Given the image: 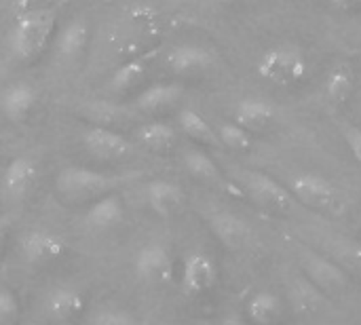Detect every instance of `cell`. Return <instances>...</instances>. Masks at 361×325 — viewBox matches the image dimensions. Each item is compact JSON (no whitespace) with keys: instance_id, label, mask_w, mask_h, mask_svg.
<instances>
[{"instance_id":"5b68a950","label":"cell","mask_w":361,"mask_h":325,"mask_svg":"<svg viewBox=\"0 0 361 325\" xmlns=\"http://www.w3.org/2000/svg\"><path fill=\"white\" fill-rule=\"evenodd\" d=\"M243 184L247 188V192L252 195V199L269 209L271 214H290L294 207V197L288 188H283L279 182H275L273 178L258 173V171H245L243 173Z\"/></svg>"},{"instance_id":"d4e9b609","label":"cell","mask_w":361,"mask_h":325,"mask_svg":"<svg viewBox=\"0 0 361 325\" xmlns=\"http://www.w3.org/2000/svg\"><path fill=\"white\" fill-rule=\"evenodd\" d=\"M355 89V74L347 63H336L326 76V95L332 104H345Z\"/></svg>"},{"instance_id":"9a60e30c","label":"cell","mask_w":361,"mask_h":325,"mask_svg":"<svg viewBox=\"0 0 361 325\" xmlns=\"http://www.w3.org/2000/svg\"><path fill=\"white\" fill-rule=\"evenodd\" d=\"M123 216H125L123 199L116 192H110L91 203V207L85 214V224L91 231H110L123 222Z\"/></svg>"},{"instance_id":"d590c367","label":"cell","mask_w":361,"mask_h":325,"mask_svg":"<svg viewBox=\"0 0 361 325\" xmlns=\"http://www.w3.org/2000/svg\"><path fill=\"white\" fill-rule=\"evenodd\" d=\"M218 2H237V0H218Z\"/></svg>"},{"instance_id":"f546056e","label":"cell","mask_w":361,"mask_h":325,"mask_svg":"<svg viewBox=\"0 0 361 325\" xmlns=\"http://www.w3.org/2000/svg\"><path fill=\"white\" fill-rule=\"evenodd\" d=\"M19 317V302L13 292L0 288V325H13Z\"/></svg>"},{"instance_id":"484cf974","label":"cell","mask_w":361,"mask_h":325,"mask_svg":"<svg viewBox=\"0 0 361 325\" xmlns=\"http://www.w3.org/2000/svg\"><path fill=\"white\" fill-rule=\"evenodd\" d=\"M290 296H292V307H294V311H298V313L305 315V317L319 313L322 307H324V294H322L309 279H298V281H294V286H292V290H290Z\"/></svg>"},{"instance_id":"277c9868","label":"cell","mask_w":361,"mask_h":325,"mask_svg":"<svg viewBox=\"0 0 361 325\" xmlns=\"http://www.w3.org/2000/svg\"><path fill=\"white\" fill-rule=\"evenodd\" d=\"M290 192L296 201L319 211H334L341 207V195L336 186L317 173H300L290 180Z\"/></svg>"},{"instance_id":"2e32d148","label":"cell","mask_w":361,"mask_h":325,"mask_svg":"<svg viewBox=\"0 0 361 325\" xmlns=\"http://www.w3.org/2000/svg\"><path fill=\"white\" fill-rule=\"evenodd\" d=\"M275 118V108L267 99L245 97L235 108V123L241 125L250 133H260L271 127Z\"/></svg>"},{"instance_id":"8992f818","label":"cell","mask_w":361,"mask_h":325,"mask_svg":"<svg viewBox=\"0 0 361 325\" xmlns=\"http://www.w3.org/2000/svg\"><path fill=\"white\" fill-rule=\"evenodd\" d=\"M85 148L102 161H121L133 154L135 146L123 133L106 127V125H91L82 131Z\"/></svg>"},{"instance_id":"5bb4252c","label":"cell","mask_w":361,"mask_h":325,"mask_svg":"<svg viewBox=\"0 0 361 325\" xmlns=\"http://www.w3.org/2000/svg\"><path fill=\"white\" fill-rule=\"evenodd\" d=\"M218 273L212 258L205 254H190L182 269V286L188 294H205L216 286Z\"/></svg>"},{"instance_id":"ba28073f","label":"cell","mask_w":361,"mask_h":325,"mask_svg":"<svg viewBox=\"0 0 361 325\" xmlns=\"http://www.w3.org/2000/svg\"><path fill=\"white\" fill-rule=\"evenodd\" d=\"M133 269H135V275L150 286H163L171 281L173 277L171 254L165 245H159V243L144 245L135 256Z\"/></svg>"},{"instance_id":"4dcf8cb0","label":"cell","mask_w":361,"mask_h":325,"mask_svg":"<svg viewBox=\"0 0 361 325\" xmlns=\"http://www.w3.org/2000/svg\"><path fill=\"white\" fill-rule=\"evenodd\" d=\"M338 258H341V262L349 269V271H353V273H357L361 275V247L360 245H353V243H343L341 247H338Z\"/></svg>"},{"instance_id":"603a6c76","label":"cell","mask_w":361,"mask_h":325,"mask_svg":"<svg viewBox=\"0 0 361 325\" xmlns=\"http://www.w3.org/2000/svg\"><path fill=\"white\" fill-rule=\"evenodd\" d=\"M178 125L182 129V133L186 137H190L192 142L197 144H203V146H222L220 140H218V133H216V127H212L207 123V118H203L197 110L192 108H184L180 110L178 114Z\"/></svg>"},{"instance_id":"836d02e7","label":"cell","mask_w":361,"mask_h":325,"mask_svg":"<svg viewBox=\"0 0 361 325\" xmlns=\"http://www.w3.org/2000/svg\"><path fill=\"white\" fill-rule=\"evenodd\" d=\"M332 6L343 8V11H355L361 6V0H330Z\"/></svg>"},{"instance_id":"d6986e66","label":"cell","mask_w":361,"mask_h":325,"mask_svg":"<svg viewBox=\"0 0 361 325\" xmlns=\"http://www.w3.org/2000/svg\"><path fill=\"white\" fill-rule=\"evenodd\" d=\"M184 167H186V171L195 180H199L203 184H209V186H216V188L235 190L233 184L224 180V176H222L220 167L214 163V159L209 154H205L203 150H199V148H188L184 152Z\"/></svg>"},{"instance_id":"9c48e42d","label":"cell","mask_w":361,"mask_h":325,"mask_svg":"<svg viewBox=\"0 0 361 325\" xmlns=\"http://www.w3.org/2000/svg\"><path fill=\"white\" fill-rule=\"evenodd\" d=\"M66 241L51 231L36 228L23 235L21 239V254L30 264H49L66 254Z\"/></svg>"},{"instance_id":"7402d4cb","label":"cell","mask_w":361,"mask_h":325,"mask_svg":"<svg viewBox=\"0 0 361 325\" xmlns=\"http://www.w3.org/2000/svg\"><path fill=\"white\" fill-rule=\"evenodd\" d=\"M137 142L152 152H167L178 142V131L163 121H148L137 127Z\"/></svg>"},{"instance_id":"44dd1931","label":"cell","mask_w":361,"mask_h":325,"mask_svg":"<svg viewBox=\"0 0 361 325\" xmlns=\"http://www.w3.org/2000/svg\"><path fill=\"white\" fill-rule=\"evenodd\" d=\"M91 38V27L85 19L68 21L55 38V51L63 59H76L85 53Z\"/></svg>"},{"instance_id":"ffe728a7","label":"cell","mask_w":361,"mask_h":325,"mask_svg":"<svg viewBox=\"0 0 361 325\" xmlns=\"http://www.w3.org/2000/svg\"><path fill=\"white\" fill-rule=\"evenodd\" d=\"M209 226L214 235L220 239V243L226 245L228 250H241L250 243V235H252L250 226L233 214L226 211L214 214L209 218Z\"/></svg>"},{"instance_id":"1f68e13d","label":"cell","mask_w":361,"mask_h":325,"mask_svg":"<svg viewBox=\"0 0 361 325\" xmlns=\"http://www.w3.org/2000/svg\"><path fill=\"white\" fill-rule=\"evenodd\" d=\"M91 325H137L135 319L125 311H102L93 317Z\"/></svg>"},{"instance_id":"3957f363","label":"cell","mask_w":361,"mask_h":325,"mask_svg":"<svg viewBox=\"0 0 361 325\" xmlns=\"http://www.w3.org/2000/svg\"><path fill=\"white\" fill-rule=\"evenodd\" d=\"M309 59L298 47L292 44H279L264 51L256 66L258 76L277 87H292L302 82L309 76Z\"/></svg>"},{"instance_id":"8fae6325","label":"cell","mask_w":361,"mask_h":325,"mask_svg":"<svg viewBox=\"0 0 361 325\" xmlns=\"http://www.w3.org/2000/svg\"><path fill=\"white\" fill-rule=\"evenodd\" d=\"M184 95V87L178 82H157L146 87L133 102V106L148 116H159L173 110Z\"/></svg>"},{"instance_id":"30bf717a","label":"cell","mask_w":361,"mask_h":325,"mask_svg":"<svg viewBox=\"0 0 361 325\" xmlns=\"http://www.w3.org/2000/svg\"><path fill=\"white\" fill-rule=\"evenodd\" d=\"M305 271L309 281L324 294L330 298H343L349 283H347V275L341 266L319 258V256H307L305 258Z\"/></svg>"},{"instance_id":"cb8c5ba5","label":"cell","mask_w":361,"mask_h":325,"mask_svg":"<svg viewBox=\"0 0 361 325\" xmlns=\"http://www.w3.org/2000/svg\"><path fill=\"white\" fill-rule=\"evenodd\" d=\"M283 315L281 300L271 292H258L247 302V317L256 325H275Z\"/></svg>"},{"instance_id":"4fadbf2b","label":"cell","mask_w":361,"mask_h":325,"mask_svg":"<svg viewBox=\"0 0 361 325\" xmlns=\"http://www.w3.org/2000/svg\"><path fill=\"white\" fill-rule=\"evenodd\" d=\"M36 102H38V91L30 82L19 80V82L8 85L6 89H2V93H0V112L8 121L19 123V121L30 116Z\"/></svg>"},{"instance_id":"4316f807","label":"cell","mask_w":361,"mask_h":325,"mask_svg":"<svg viewBox=\"0 0 361 325\" xmlns=\"http://www.w3.org/2000/svg\"><path fill=\"white\" fill-rule=\"evenodd\" d=\"M146 70H148L146 61H144L142 57H133V59H129V61L121 63V66L112 72V76H110V82H108V85H110V89H112L114 93L131 91L135 85H140V82L144 80Z\"/></svg>"},{"instance_id":"f1b7e54d","label":"cell","mask_w":361,"mask_h":325,"mask_svg":"<svg viewBox=\"0 0 361 325\" xmlns=\"http://www.w3.org/2000/svg\"><path fill=\"white\" fill-rule=\"evenodd\" d=\"M63 0H15V17L19 15H32V13H57Z\"/></svg>"},{"instance_id":"e575fe53","label":"cell","mask_w":361,"mask_h":325,"mask_svg":"<svg viewBox=\"0 0 361 325\" xmlns=\"http://www.w3.org/2000/svg\"><path fill=\"white\" fill-rule=\"evenodd\" d=\"M6 231H8V220L6 218H0V243H2V239L6 235Z\"/></svg>"},{"instance_id":"e0dca14e","label":"cell","mask_w":361,"mask_h":325,"mask_svg":"<svg viewBox=\"0 0 361 325\" xmlns=\"http://www.w3.org/2000/svg\"><path fill=\"white\" fill-rule=\"evenodd\" d=\"M146 199H148V205L159 216L167 218V216L178 214L184 207L186 195H184V190L176 182H169V180H161L159 178V180H152L146 186Z\"/></svg>"},{"instance_id":"83f0119b","label":"cell","mask_w":361,"mask_h":325,"mask_svg":"<svg viewBox=\"0 0 361 325\" xmlns=\"http://www.w3.org/2000/svg\"><path fill=\"white\" fill-rule=\"evenodd\" d=\"M216 133H218V140L222 146H226L228 150L233 152H245L252 148V133L245 131L241 125H237L235 121L233 123H220L216 127Z\"/></svg>"},{"instance_id":"52a82bcc","label":"cell","mask_w":361,"mask_h":325,"mask_svg":"<svg viewBox=\"0 0 361 325\" xmlns=\"http://www.w3.org/2000/svg\"><path fill=\"white\" fill-rule=\"evenodd\" d=\"M38 180V163L32 157H15L0 176V192L6 201H23Z\"/></svg>"},{"instance_id":"ac0fdd59","label":"cell","mask_w":361,"mask_h":325,"mask_svg":"<svg viewBox=\"0 0 361 325\" xmlns=\"http://www.w3.org/2000/svg\"><path fill=\"white\" fill-rule=\"evenodd\" d=\"M44 311L53 321L76 319L85 311V296L74 288H55L44 300Z\"/></svg>"},{"instance_id":"6da1fadb","label":"cell","mask_w":361,"mask_h":325,"mask_svg":"<svg viewBox=\"0 0 361 325\" xmlns=\"http://www.w3.org/2000/svg\"><path fill=\"white\" fill-rule=\"evenodd\" d=\"M121 182H123V178H118V176H110V173L95 171L89 167L70 165L57 173L55 188L66 201L85 203V201H95L99 197L110 195Z\"/></svg>"},{"instance_id":"7a4b0ae2","label":"cell","mask_w":361,"mask_h":325,"mask_svg":"<svg viewBox=\"0 0 361 325\" xmlns=\"http://www.w3.org/2000/svg\"><path fill=\"white\" fill-rule=\"evenodd\" d=\"M57 25V13H32L15 17L8 44L15 57L23 61L36 59L47 47Z\"/></svg>"},{"instance_id":"7c38bea8","label":"cell","mask_w":361,"mask_h":325,"mask_svg":"<svg viewBox=\"0 0 361 325\" xmlns=\"http://www.w3.org/2000/svg\"><path fill=\"white\" fill-rule=\"evenodd\" d=\"M214 66V55L209 49L201 47V44H192V42H182L176 44L173 49H169L167 53V68L173 74H199L205 72Z\"/></svg>"},{"instance_id":"d6a6232c","label":"cell","mask_w":361,"mask_h":325,"mask_svg":"<svg viewBox=\"0 0 361 325\" xmlns=\"http://www.w3.org/2000/svg\"><path fill=\"white\" fill-rule=\"evenodd\" d=\"M343 137H345L353 159L361 165V127L353 125V123H345L343 125Z\"/></svg>"}]
</instances>
